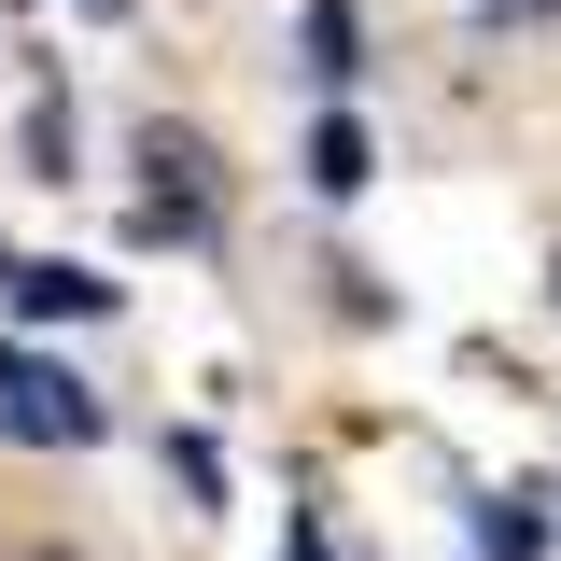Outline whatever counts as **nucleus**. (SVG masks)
<instances>
[{
	"instance_id": "f03ea898",
	"label": "nucleus",
	"mask_w": 561,
	"mask_h": 561,
	"mask_svg": "<svg viewBox=\"0 0 561 561\" xmlns=\"http://www.w3.org/2000/svg\"><path fill=\"white\" fill-rule=\"evenodd\" d=\"M14 309H28V323H99L113 280H99V267H14Z\"/></svg>"
},
{
	"instance_id": "423d86ee",
	"label": "nucleus",
	"mask_w": 561,
	"mask_h": 561,
	"mask_svg": "<svg viewBox=\"0 0 561 561\" xmlns=\"http://www.w3.org/2000/svg\"><path fill=\"white\" fill-rule=\"evenodd\" d=\"M70 14H99V28H113V14H127V0H70Z\"/></svg>"
},
{
	"instance_id": "39448f33",
	"label": "nucleus",
	"mask_w": 561,
	"mask_h": 561,
	"mask_svg": "<svg viewBox=\"0 0 561 561\" xmlns=\"http://www.w3.org/2000/svg\"><path fill=\"white\" fill-rule=\"evenodd\" d=\"M309 70H323V84L365 70V14H351V0H309Z\"/></svg>"
},
{
	"instance_id": "20e7f679",
	"label": "nucleus",
	"mask_w": 561,
	"mask_h": 561,
	"mask_svg": "<svg viewBox=\"0 0 561 561\" xmlns=\"http://www.w3.org/2000/svg\"><path fill=\"white\" fill-rule=\"evenodd\" d=\"M534 505H548V491H491V505H478V548H491V561H534V548H548Z\"/></svg>"
},
{
	"instance_id": "7ed1b4c3",
	"label": "nucleus",
	"mask_w": 561,
	"mask_h": 561,
	"mask_svg": "<svg viewBox=\"0 0 561 561\" xmlns=\"http://www.w3.org/2000/svg\"><path fill=\"white\" fill-rule=\"evenodd\" d=\"M365 169H379V140L351 127V113H323V127H309V183H323V197H365Z\"/></svg>"
},
{
	"instance_id": "f257e3e1",
	"label": "nucleus",
	"mask_w": 561,
	"mask_h": 561,
	"mask_svg": "<svg viewBox=\"0 0 561 561\" xmlns=\"http://www.w3.org/2000/svg\"><path fill=\"white\" fill-rule=\"evenodd\" d=\"M0 435H43V449H99V393L70 379V365H43V351L0 337Z\"/></svg>"
}]
</instances>
